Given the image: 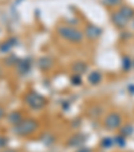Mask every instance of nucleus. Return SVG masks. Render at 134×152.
Returning <instances> with one entry per match:
<instances>
[{
  "label": "nucleus",
  "mask_w": 134,
  "mask_h": 152,
  "mask_svg": "<svg viewBox=\"0 0 134 152\" xmlns=\"http://www.w3.org/2000/svg\"><path fill=\"white\" fill-rule=\"evenodd\" d=\"M35 129H36V123L32 120H27V121H22L15 128V132H17L19 135H28V133L34 132Z\"/></svg>",
  "instance_id": "1"
},
{
  "label": "nucleus",
  "mask_w": 134,
  "mask_h": 152,
  "mask_svg": "<svg viewBox=\"0 0 134 152\" xmlns=\"http://www.w3.org/2000/svg\"><path fill=\"white\" fill-rule=\"evenodd\" d=\"M60 35L64 37L70 42H79V40H82V34L72 28H69V27H60Z\"/></svg>",
  "instance_id": "2"
},
{
  "label": "nucleus",
  "mask_w": 134,
  "mask_h": 152,
  "mask_svg": "<svg viewBox=\"0 0 134 152\" xmlns=\"http://www.w3.org/2000/svg\"><path fill=\"white\" fill-rule=\"evenodd\" d=\"M27 102H28V105L30 106H32V108H40V106L44 104V100H43L40 96H38V94H30L28 97H27Z\"/></svg>",
  "instance_id": "3"
},
{
  "label": "nucleus",
  "mask_w": 134,
  "mask_h": 152,
  "mask_svg": "<svg viewBox=\"0 0 134 152\" xmlns=\"http://www.w3.org/2000/svg\"><path fill=\"white\" fill-rule=\"evenodd\" d=\"M120 123H121V118H120V117H118L117 120H111L110 116L106 118V125H107L109 128H115V126H117Z\"/></svg>",
  "instance_id": "4"
},
{
  "label": "nucleus",
  "mask_w": 134,
  "mask_h": 152,
  "mask_svg": "<svg viewBox=\"0 0 134 152\" xmlns=\"http://www.w3.org/2000/svg\"><path fill=\"white\" fill-rule=\"evenodd\" d=\"M6 143H7V140H6V139H1V137H0V147H3Z\"/></svg>",
  "instance_id": "5"
},
{
  "label": "nucleus",
  "mask_w": 134,
  "mask_h": 152,
  "mask_svg": "<svg viewBox=\"0 0 134 152\" xmlns=\"http://www.w3.org/2000/svg\"><path fill=\"white\" fill-rule=\"evenodd\" d=\"M0 117H3V109L0 108Z\"/></svg>",
  "instance_id": "6"
},
{
  "label": "nucleus",
  "mask_w": 134,
  "mask_h": 152,
  "mask_svg": "<svg viewBox=\"0 0 134 152\" xmlns=\"http://www.w3.org/2000/svg\"><path fill=\"white\" fill-rule=\"evenodd\" d=\"M6 152H14V151H6Z\"/></svg>",
  "instance_id": "7"
}]
</instances>
